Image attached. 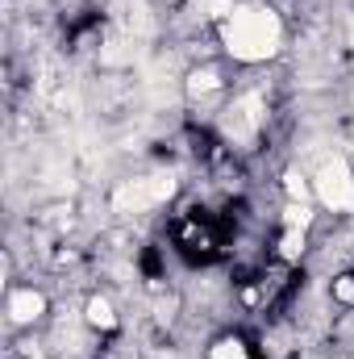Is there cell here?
<instances>
[{
	"instance_id": "cell-8",
	"label": "cell",
	"mask_w": 354,
	"mask_h": 359,
	"mask_svg": "<svg viewBox=\"0 0 354 359\" xmlns=\"http://www.w3.org/2000/svg\"><path fill=\"white\" fill-rule=\"evenodd\" d=\"M309 255V230H279V243H275V259L279 264H288V268H296L300 259Z\"/></svg>"
},
{
	"instance_id": "cell-13",
	"label": "cell",
	"mask_w": 354,
	"mask_h": 359,
	"mask_svg": "<svg viewBox=\"0 0 354 359\" xmlns=\"http://www.w3.org/2000/svg\"><path fill=\"white\" fill-rule=\"evenodd\" d=\"M25 359H42V355H25Z\"/></svg>"
},
{
	"instance_id": "cell-3",
	"label": "cell",
	"mask_w": 354,
	"mask_h": 359,
	"mask_svg": "<svg viewBox=\"0 0 354 359\" xmlns=\"http://www.w3.org/2000/svg\"><path fill=\"white\" fill-rule=\"evenodd\" d=\"M313 192L330 213H354V168L342 155L325 159L313 172Z\"/></svg>"
},
{
	"instance_id": "cell-5",
	"label": "cell",
	"mask_w": 354,
	"mask_h": 359,
	"mask_svg": "<svg viewBox=\"0 0 354 359\" xmlns=\"http://www.w3.org/2000/svg\"><path fill=\"white\" fill-rule=\"evenodd\" d=\"M46 313H50V297H46L42 288H34V284H13V288H8V297H4V318H8V326L29 330V326H38Z\"/></svg>"
},
{
	"instance_id": "cell-12",
	"label": "cell",
	"mask_w": 354,
	"mask_h": 359,
	"mask_svg": "<svg viewBox=\"0 0 354 359\" xmlns=\"http://www.w3.org/2000/svg\"><path fill=\"white\" fill-rule=\"evenodd\" d=\"M330 292H334V301H338V305H346V309H354V276H334Z\"/></svg>"
},
{
	"instance_id": "cell-11",
	"label": "cell",
	"mask_w": 354,
	"mask_h": 359,
	"mask_svg": "<svg viewBox=\"0 0 354 359\" xmlns=\"http://www.w3.org/2000/svg\"><path fill=\"white\" fill-rule=\"evenodd\" d=\"M283 196H288V201H309V196H317V192H313V176H304L300 168H283Z\"/></svg>"
},
{
	"instance_id": "cell-1",
	"label": "cell",
	"mask_w": 354,
	"mask_h": 359,
	"mask_svg": "<svg viewBox=\"0 0 354 359\" xmlns=\"http://www.w3.org/2000/svg\"><path fill=\"white\" fill-rule=\"evenodd\" d=\"M217 38H221V50L234 63L259 67V63L275 59L283 50V17L263 0H242V4H229L221 13Z\"/></svg>"
},
{
	"instance_id": "cell-9",
	"label": "cell",
	"mask_w": 354,
	"mask_h": 359,
	"mask_svg": "<svg viewBox=\"0 0 354 359\" xmlns=\"http://www.w3.org/2000/svg\"><path fill=\"white\" fill-rule=\"evenodd\" d=\"M204 359H250V343H246L242 334H217V339L208 343Z\"/></svg>"
},
{
	"instance_id": "cell-7",
	"label": "cell",
	"mask_w": 354,
	"mask_h": 359,
	"mask_svg": "<svg viewBox=\"0 0 354 359\" xmlns=\"http://www.w3.org/2000/svg\"><path fill=\"white\" fill-rule=\"evenodd\" d=\"M183 92H187L192 100H204V96L225 92V76H221V67H217V63H200V67H192L187 80H183Z\"/></svg>"
},
{
	"instance_id": "cell-6",
	"label": "cell",
	"mask_w": 354,
	"mask_h": 359,
	"mask_svg": "<svg viewBox=\"0 0 354 359\" xmlns=\"http://www.w3.org/2000/svg\"><path fill=\"white\" fill-rule=\"evenodd\" d=\"M80 322L88 326L92 334H113V330H121V313H117V305H113L108 292H92L88 301H84V309H80Z\"/></svg>"
},
{
	"instance_id": "cell-2",
	"label": "cell",
	"mask_w": 354,
	"mask_h": 359,
	"mask_svg": "<svg viewBox=\"0 0 354 359\" xmlns=\"http://www.w3.org/2000/svg\"><path fill=\"white\" fill-rule=\"evenodd\" d=\"M171 192H176V176H171V172H155V176H142V180H125V184L113 192V213H121V217H129V213H146V209L163 205Z\"/></svg>"
},
{
	"instance_id": "cell-4",
	"label": "cell",
	"mask_w": 354,
	"mask_h": 359,
	"mask_svg": "<svg viewBox=\"0 0 354 359\" xmlns=\"http://www.w3.org/2000/svg\"><path fill=\"white\" fill-rule=\"evenodd\" d=\"M221 126H225V138H229V142H250V138H259L267 130V100L259 92L234 96V104L225 109Z\"/></svg>"
},
{
	"instance_id": "cell-10",
	"label": "cell",
	"mask_w": 354,
	"mask_h": 359,
	"mask_svg": "<svg viewBox=\"0 0 354 359\" xmlns=\"http://www.w3.org/2000/svg\"><path fill=\"white\" fill-rule=\"evenodd\" d=\"M283 226H288V230H313V226H317L313 205H309V201H288V205H283Z\"/></svg>"
}]
</instances>
